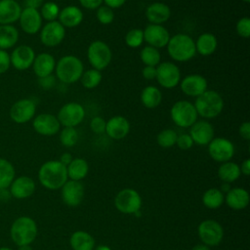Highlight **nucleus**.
Instances as JSON below:
<instances>
[{"label": "nucleus", "instance_id": "obj_15", "mask_svg": "<svg viewBox=\"0 0 250 250\" xmlns=\"http://www.w3.org/2000/svg\"><path fill=\"white\" fill-rule=\"evenodd\" d=\"M34 131L45 137H51L58 134L61 130V124L56 115L48 112L39 113L32 119Z\"/></svg>", "mask_w": 250, "mask_h": 250}, {"label": "nucleus", "instance_id": "obj_41", "mask_svg": "<svg viewBox=\"0 0 250 250\" xmlns=\"http://www.w3.org/2000/svg\"><path fill=\"white\" fill-rule=\"evenodd\" d=\"M78 132L74 127H63L60 130V142L65 147H72L78 142Z\"/></svg>", "mask_w": 250, "mask_h": 250}, {"label": "nucleus", "instance_id": "obj_17", "mask_svg": "<svg viewBox=\"0 0 250 250\" xmlns=\"http://www.w3.org/2000/svg\"><path fill=\"white\" fill-rule=\"evenodd\" d=\"M62 199L65 205L76 207L80 205L84 199L85 188L81 181L67 180L61 188Z\"/></svg>", "mask_w": 250, "mask_h": 250}, {"label": "nucleus", "instance_id": "obj_21", "mask_svg": "<svg viewBox=\"0 0 250 250\" xmlns=\"http://www.w3.org/2000/svg\"><path fill=\"white\" fill-rule=\"evenodd\" d=\"M19 23L21 30L28 34L34 35L38 33L42 27V18L39 13V10L31 8H23L21 10Z\"/></svg>", "mask_w": 250, "mask_h": 250}, {"label": "nucleus", "instance_id": "obj_58", "mask_svg": "<svg viewBox=\"0 0 250 250\" xmlns=\"http://www.w3.org/2000/svg\"><path fill=\"white\" fill-rule=\"evenodd\" d=\"M94 250H111V248L107 245H99L96 248H94Z\"/></svg>", "mask_w": 250, "mask_h": 250}, {"label": "nucleus", "instance_id": "obj_14", "mask_svg": "<svg viewBox=\"0 0 250 250\" xmlns=\"http://www.w3.org/2000/svg\"><path fill=\"white\" fill-rule=\"evenodd\" d=\"M207 146L210 157L217 162L229 161L234 155V145L224 137L214 138Z\"/></svg>", "mask_w": 250, "mask_h": 250}, {"label": "nucleus", "instance_id": "obj_55", "mask_svg": "<svg viewBox=\"0 0 250 250\" xmlns=\"http://www.w3.org/2000/svg\"><path fill=\"white\" fill-rule=\"evenodd\" d=\"M72 159H73V157H72V155H71L69 152H64V153H62V154L60 156L59 161L62 162L64 166H67V165L71 162Z\"/></svg>", "mask_w": 250, "mask_h": 250}, {"label": "nucleus", "instance_id": "obj_59", "mask_svg": "<svg viewBox=\"0 0 250 250\" xmlns=\"http://www.w3.org/2000/svg\"><path fill=\"white\" fill-rule=\"evenodd\" d=\"M18 250H33L32 247L30 245H21V246H18Z\"/></svg>", "mask_w": 250, "mask_h": 250}, {"label": "nucleus", "instance_id": "obj_20", "mask_svg": "<svg viewBox=\"0 0 250 250\" xmlns=\"http://www.w3.org/2000/svg\"><path fill=\"white\" fill-rule=\"evenodd\" d=\"M189 136L194 144L198 146H207L215 137L213 125L205 119L196 120L189 127Z\"/></svg>", "mask_w": 250, "mask_h": 250}, {"label": "nucleus", "instance_id": "obj_13", "mask_svg": "<svg viewBox=\"0 0 250 250\" xmlns=\"http://www.w3.org/2000/svg\"><path fill=\"white\" fill-rule=\"evenodd\" d=\"M65 37V28L58 21H48L42 25L39 31L41 43L49 48L57 47L62 43Z\"/></svg>", "mask_w": 250, "mask_h": 250}, {"label": "nucleus", "instance_id": "obj_33", "mask_svg": "<svg viewBox=\"0 0 250 250\" xmlns=\"http://www.w3.org/2000/svg\"><path fill=\"white\" fill-rule=\"evenodd\" d=\"M67 178L73 181L83 180L89 172L88 162L81 157H76L71 160V162L66 166Z\"/></svg>", "mask_w": 250, "mask_h": 250}, {"label": "nucleus", "instance_id": "obj_62", "mask_svg": "<svg viewBox=\"0 0 250 250\" xmlns=\"http://www.w3.org/2000/svg\"><path fill=\"white\" fill-rule=\"evenodd\" d=\"M2 199V189H0V200Z\"/></svg>", "mask_w": 250, "mask_h": 250}, {"label": "nucleus", "instance_id": "obj_29", "mask_svg": "<svg viewBox=\"0 0 250 250\" xmlns=\"http://www.w3.org/2000/svg\"><path fill=\"white\" fill-rule=\"evenodd\" d=\"M194 43L196 53L204 57L214 54L218 47L217 37L211 32H204L200 34Z\"/></svg>", "mask_w": 250, "mask_h": 250}, {"label": "nucleus", "instance_id": "obj_10", "mask_svg": "<svg viewBox=\"0 0 250 250\" xmlns=\"http://www.w3.org/2000/svg\"><path fill=\"white\" fill-rule=\"evenodd\" d=\"M197 233L203 244L212 247L217 246L222 242L224 237V229L219 222L207 219L198 225Z\"/></svg>", "mask_w": 250, "mask_h": 250}, {"label": "nucleus", "instance_id": "obj_25", "mask_svg": "<svg viewBox=\"0 0 250 250\" xmlns=\"http://www.w3.org/2000/svg\"><path fill=\"white\" fill-rule=\"evenodd\" d=\"M145 14L149 23L162 24L170 19L171 9L163 2H153L146 7Z\"/></svg>", "mask_w": 250, "mask_h": 250}, {"label": "nucleus", "instance_id": "obj_42", "mask_svg": "<svg viewBox=\"0 0 250 250\" xmlns=\"http://www.w3.org/2000/svg\"><path fill=\"white\" fill-rule=\"evenodd\" d=\"M125 44L132 49H136L142 46L144 43V31L141 28H132L130 29L125 37Z\"/></svg>", "mask_w": 250, "mask_h": 250}, {"label": "nucleus", "instance_id": "obj_18", "mask_svg": "<svg viewBox=\"0 0 250 250\" xmlns=\"http://www.w3.org/2000/svg\"><path fill=\"white\" fill-rule=\"evenodd\" d=\"M144 31V41L147 45L152 46L156 49L164 48L167 46L171 37L169 31L162 24L149 23L146 26Z\"/></svg>", "mask_w": 250, "mask_h": 250}, {"label": "nucleus", "instance_id": "obj_45", "mask_svg": "<svg viewBox=\"0 0 250 250\" xmlns=\"http://www.w3.org/2000/svg\"><path fill=\"white\" fill-rule=\"evenodd\" d=\"M106 120L101 116H95L90 121V129L95 134H104L105 132Z\"/></svg>", "mask_w": 250, "mask_h": 250}, {"label": "nucleus", "instance_id": "obj_60", "mask_svg": "<svg viewBox=\"0 0 250 250\" xmlns=\"http://www.w3.org/2000/svg\"><path fill=\"white\" fill-rule=\"evenodd\" d=\"M0 250H13V249L8 246H2V247H0Z\"/></svg>", "mask_w": 250, "mask_h": 250}, {"label": "nucleus", "instance_id": "obj_31", "mask_svg": "<svg viewBox=\"0 0 250 250\" xmlns=\"http://www.w3.org/2000/svg\"><path fill=\"white\" fill-rule=\"evenodd\" d=\"M69 244L72 250H94L95 239L85 230H76L70 235Z\"/></svg>", "mask_w": 250, "mask_h": 250}, {"label": "nucleus", "instance_id": "obj_26", "mask_svg": "<svg viewBox=\"0 0 250 250\" xmlns=\"http://www.w3.org/2000/svg\"><path fill=\"white\" fill-rule=\"evenodd\" d=\"M56 60L53 55L49 53H40L35 56V59L32 63V69L34 74L40 78L50 74H53L55 71Z\"/></svg>", "mask_w": 250, "mask_h": 250}, {"label": "nucleus", "instance_id": "obj_1", "mask_svg": "<svg viewBox=\"0 0 250 250\" xmlns=\"http://www.w3.org/2000/svg\"><path fill=\"white\" fill-rule=\"evenodd\" d=\"M38 180L41 186L47 189H60L68 180L66 166L59 160H48L40 166Z\"/></svg>", "mask_w": 250, "mask_h": 250}, {"label": "nucleus", "instance_id": "obj_34", "mask_svg": "<svg viewBox=\"0 0 250 250\" xmlns=\"http://www.w3.org/2000/svg\"><path fill=\"white\" fill-rule=\"evenodd\" d=\"M240 175L241 173H240L239 165L230 160L227 162H223L219 166L218 176L224 183L230 184L236 181L240 177Z\"/></svg>", "mask_w": 250, "mask_h": 250}, {"label": "nucleus", "instance_id": "obj_57", "mask_svg": "<svg viewBox=\"0 0 250 250\" xmlns=\"http://www.w3.org/2000/svg\"><path fill=\"white\" fill-rule=\"evenodd\" d=\"M230 189V187H229V184H228V183H224L223 185H222V188L220 189L224 194L225 193H227L229 190Z\"/></svg>", "mask_w": 250, "mask_h": 250}, {"label": "nucleus", "instance_id": "obj_53", "mask_svg": "<svg viewBox=\"0 0 250 250\" xmlns=\"http://www.w3.org/2000/svg\"><path fill=\"white\" fill-rule=\"evenodd\" d=\"M127 0H104V3L105 6L113 9H118L122 7Z\"/></svg>", "mask_w": 250, "mask_h": 250}, {"label": "nucleus", "instance_id": "obj_51", "mask_svg": "<svg viewBox=\"0 0 250 250\" xmlns=\"http://www.w3.org/2000/svg\"><path fill=\"white\" fill-rule=\"evenodd\" d=\"M142 75L146 80L155 79V77H156V66L145 65V67L142 69Z\"/></svg>", "mask_w": 250, "mask_h": 250}, {"label": "nucleus", "instance_id": "obj_47", "mask_svg": "<svg viewBox=\"0 0 250 250\" xmlns=\"http://www.w3.org/2000/svg\"><path fill=\"white\" fill-rule=\"evenodd\" d=\"M11 67L10 54L5 50H0V74H4Z\"/></svg>", "mask_w": 250, "mask_h": 250}, {"label": "nucleus", "instance_id": "obj_27", "mask_svg": "<svg viewBox=\"0 0 250 250\" xmlns=\"http://www.w3.org/2000/svg\"><path fill=\"white\" fill-rule=\"evenodd\" d=\"M84 15L80 8L74 5L66 6L60 11L58 21L64 28H73L78 26L83 21Z\"/></svg>", "mask_w": 250, "mask_h": 250}, {"label": "nucleus", "instance_id": "obj_16", "mask_svg": "<svg viewBox=\"0 0 250 250\" xmlns=\"http://www.w3.org/2000/svg\"><path fill=\"white\" fill-rule=\"evenodd\" d=\"M35 56L32 47L24 44L16 46L10 53L11 66L20 71L26 70L32 66Z\"/></svg>", "mask_w": 250, "mask_h": 250}, {"label": "nucleus", "instance_id": "obj_38", "mask_svg": "<svg viewBox=\"0 0 250 250\" xmlns=\"http://www.w3.org/2000/svg\"><path fill=\"white\" fill-rule=\"evenodd\" d=\"M140 59L145 65L157 66L160 63L161 55L158 49L146 45L140 52Z\"/></svg>", "mask_w": 250, "mask_h": 250}, {"label": "nucleus", "instance_id": "obj_7", "mask_svg": "<svg viewBox=\"0 0 250 250\" xmlns=\"http://www.w3.org/2000/svg\"><path fill=\"white\" fill-rule=\"evenodd\" d=\"M87 59L92 68L102 71L109 65L112 60V52L105 42L95 40L88 46Z\"/></svg>", "mask_w": 250, "mask_h": 250}, {"label": "nucleus", "instance_id": "obj_61", "mask_svg": "<svg viewBox=\"0 0 250 250\" xmlns=\"http://www.w3.org/2000/svg\"><path fill=\"white\" fill-rule=\"evenodd\" d=\"M242 2H244V3H249L250 2V0H241Z\"/></svg>", "mask_w": 250, "mask_h": 250}, {"label": "nucleus", "instance_id": "obj_19", "mask_svg": "<svg viewBox=\"0 0 250 250\" xmlns=\"http://www.w3.org/2000/svg\"><path fill=\"white\" fill-rule=\"evenodd\" d=\"M180 88L186 96L197 98L208 89V83L204 76L191 73L180 81Z\"/></svg>", "mask_w": 250, "mask_h": 250}, {"label": "nucleus", "instance_id": "obj_37", "mask_svg": "<svg viewBox=\"0 0 250 250\" xmlns=\"http://www.w3.org/2000/svg\"><path fill=\"white\" fill-rule=\"evenodd\" d=\"M102 79H103V75L100 70H97L95 68H90L83 71L79 80L85 89L92 90L100 85V83L102 82Z\"/></svg>", "mask_w": 250, "mask_h": 250}, {"label": "nucleus", "instance_id": "obj_28", "mask_svg": "<svg viewBox=\"0 0 250 250\" xmlns=\"http://www.w3.org/2000/svg\"><path fill=\"white\" fill-rule=\"evenodd\" d=\"M249 193L242 188H230L225 195V202L233 210H242L249 204Z\"/></svg>", "mask_w": 250, "mask_h": 250}, {"label": "nucleus", "instance_id": "obj_50", "mask_svg": "<svg viewBox=\"0 0 250 250\" xmlns=\"http://www.w3.org/2000/svg\"><path fill=\"white\" fill-rule=\"evenodd\" d=\"M238 133L239 136L245 140V141H249L250 140V123L248 121H244L239 125L238 128Z\"/></svg>", "mask_w": 250, "mask_h": 250}, {"label": "nucleus", "instance_id": "obj_5", "mask_svg": "<svg viewBox=\"0 0 250 250\" xmlns=\"http://www.w3.org/2000/svg\"><path fill=\"white\" fill-rule=\"evenodd\" d=\"M194 107L198 116L203 119H213L221 114L224 109V100L215 90H206L200 96L195 98Z\"/></svg>", "mask_w": 250, "mask_h": 250}, {"label": "nucleus", "instance_id": "obj_48", "mask_svg": "<svg viewBox=\"0 0 250 250\" xmlns=\"http://www.w3.org/2000/svg\"><path fill=\"white\" fill-rule=\"evenodd\" d=\"M38 84L39 86L44 90H50L52 89L56 84V77L53 74L40 77L38 78Z\"/></svg>", "mask_w": 250, "mask_h": 250}, {"label": "nucleus", "instance_id": "obj_30", "mask_svg": "<svg viewBox=\"0 0 250 250\" xmlns=\"http://www.w3.org/2000/svg\"><path fill=\"white\" fill-rule=\"evenodd\" d=\"M20 39V32L13 24H0V50L16 47Z\"/></svg>", "mask_w": 250, "mask_h": 250}, {"label": "nucleus", "instance_id": "obj_56", "mask_svg": "<svg viewBox=\"0 0 250 250\" xmlns=\"http://www.w3.org/2000/svg\"><path fill=\"white\" fill-rule=\"evenodd\" d=\"M191 250H210V247L205 245V244H203V243H199V244L194 245L191 248Z\"/></svg>", "mask_w": 250, "mask_h": 250}, {"label": "nucleus", "instance_id": "obj_8", "mask_svg": "<svg viewBox=\"0 0 250 250\" xmlns=\"http://www.w3.org/2000/svg\"><path fill=\"white\" fill-rule=\"evenodd\" d=\"M115 208L127 215L137 214L142 207V197L140 193L130 188L121 189L114 197Z\"/></svg>", "mask_w": 250, "mask_h": 250}, {"label": "nucleus", "instance_id": "obj_52", "mask_svg": "<svg viewBox=\"0 0 250 250\" xmlns=\"http://www.w3.org/2000/svg\"><path fill=\"white\" fill-rule=\"evenodd\" d=\"M43 3L44 0H23L24 8H31L36 10H39Z\"/></svg>", "mask_w": 250, "mask_h": 250}, {"label": "nucleus", "instance_id": "obj_23", "mask_svg": "<svg viewBox=\"0 0 250 250\" xmlns=\"http://www.w3.org/2000/svg\"><path fill=\"white\" fill-rule=\"evenodd\" d=\"M129 120L121 115H115L106 120L105 134L112 140H122L130 132Z\"/></svg>", "mask_w": 250, "mask_h": 250}, {"label": "nucleus", "instance_id": "obj_3", "mask_svg": "<svg viewBox=\"0 0 250 250\" xmlns=\"http://www.w3.org/2000/svg\"><path fill=\"white\" fill-rule=\"evenodd\" d=\"M38 233L36 222L28 216L17 218L10 228V236L17 246L31 245Z\"/></svg>", "mask_w": 250, "mask_h": 250}, {"label": "nucleus", "instance_id": "obj_12", "mask_svg": "<svg viewBox=\"0 0 250 250\" xmlns=\"http://www.w3.org/2000/svg\"><path fill=\"white\" fill-rule=\"evenodd\" d=\"M36 113V103L29 98L15 102L9 111L10 118L17 124H25L31 121Z\"/></svg>", "mask_w": 250, "mask_h": 250}, {"label": "nucleus", "instance_id": "obj_2", "mask_svg": "<svg viewBox=\"0 0 250 250\" xmlns=\"http://www.w3.org/2000/svg\"><path fill=\"white\" fill-rule=\"evenodd\" d=\"M84 71L82 61L74 55H65L56 62V78L63 84H73L77 82Z\"/></svg>", "mask_w": 250, "mask_h": 250}, {"label": "nucleus", "instance_id": "obj_46", "mask_svg": "<svg viewBox=\"0 0 250 250\" xmlns=\"http://www.w3.org/2000/svg\"><path fill=\"white\" fill-rule=\"evenodd\" d=\"M176 145H177V146L179 148H181L183 150H188V149L192 147L194 143H193L191 137L189 136V134L184 133V134L178 135V138H177V141H176Z\"/></svg>", "mask_w": 250, "mask_h": 250}, {"label": "nucleus", "instance_id": "obj_40", "mask_svg": "<svg viewBox=\"0 0 250 250\" xmlns=\"http://www.w3.org/2000/svg\"><path fill=\"white\" fill-rule=\"evenodd\" d=\"M177 138H178L177 132L171 128H167V129L161 130L158 133L156 137V142L159 146L163 148H169L176 145Z\"/></svg>", "mask_w": 250, "mask_h": 250}, {"label": "nucleus", "instance_id": "obj_43", "mask_svg": "<svg viewBox=\"0 0 250 250\" xmlns=\"http://www.w3.org/2000/svg\"><path fill=\"white\" fill-rule=\"evenodd\" d=\"M96 18L101 24L106 25L113 21L114 12L111 8L105 5H102L96 10Z\"/></svg>", "mask_w": 250, "mask_h": 250}, {"label": "nucleus", "instance_id": "obj_9", "mask_svg": "<svg viewBox=\"0 0 250 250\" xmlns=\"http://www.w3.org/2000/svg\"><path fill=\"white\" fill-rule=\"evenodd\" d=\"M61 126L62 127H76L85 118L84 106L76 102H69L64 104L56 115Z\"/></svg>", "mask_w": 250, "mask_h": 250}, {"label": "nucleus", "instance_id": "obj_4", "mask_svg": "<svg viewBox=\"0 0 250 250\" xmlns=\"http://www.w3.org/2000/svg\"><path fill=\"white\" fill-rule=\"evenodd\" d=\"M166 47L170 58L180 62L190 61L196 54L194 40L186 33H177L171 36Z\"/></svg>", "mask_w": 250, "mask_h": 250}, {"label": "nucleus", "instance_id": "obj_36", "mask_svg": "<svg viewBox=\"0 0 250 250\" xmlns=\"http://www.w3.org/2000/svg\"><path fill=\"white\" fill-rule=\"evenodd\" d=\"M225 202V194L216 188H208L202 195V203L208 209H217Z\"/></svg>", "mask_w": 250, "mask_h": 250}, {"label": "nucleus", "instance_id": "obj_35", "mask_svg": "<svg viewBox=\"0 0 250 250\" xmlns=\"http://www.w3.org/2000/svg\"><path fill=\"white\" fill-rule=\"evenodd\" d=\"M15 167L8 159L0 157V189L9 188L16 178Z\"/></svg>", "mask_w": 250, "mask_h": 250}, {"label": "nucleus", "instance_id": "obj_49", "mask_svg": "<svg viewBox=\"0 0 250 250\" xmlns=\"http://www.w3.org/2000/svg\"><path fill=\"white\" fill-rule=\"evenodd\" d=\"M80 5L87 10H97L103 5L104 0H78Z\"/></svg>", "mask_w": 250, "mask_h": 250}, {"label": "nucleus", "instance_id": "obj_54", "mask_svg": "<svg viewBox=\"0 0 250 250\" xmlns=\"http://www.w3.org/2000/svg\"><path fill=\"white\" fill-rule=\"evenodd\" d=\"M239 169L241 174H243L244 176H249L250 175V159L246 158L245 160H243L241 165L239 166Z\"/></svg>", "mask_w": 250, "mask_h": 250}, {"label": "nucleus", "instance_id": "obj_11", "mask_svg": "<svg viewBox=\"0 0 250 250\" xmlns=\"http://www.w3.org/2000/svg\"><path fill=\"white\" fill-rule=\"evenodd\" d=\"M156 81L164 89H173L180 84L181 70L172 62H160L156 66Z\"/></svg>", "mask_w": 250, "mask_h": 250}, {"label": "nucleus", "instance_id": "obj_39", "mask_svg": "<svg viewBox=\"0 0 250 250\" xmlns=\"http://www.w3.org/2000/svg\"><path fill=\"white\" fill-rule=\"evenodd\" d=\"M60 11L61 9L59 5L53 1L44 2L39 9V13L41 15L42 20H45L47 22L58 21Z\"/></svg>", "mask_w": 250, "mask_h": 250}, {"label": "nucleus", "instance_id": "obj_6", "mask_svg": "<svg viewBox=\"0 0 250 250\" xmlns=\"http://www.w3.org/2000/svg\"><path fill=\"white\" fill-rule=\"evenodd\" d=\"M170 117L180 128H189L198 118L194 104L187 100L177 101L170 109Z\"/></svg>", "mask_w": 250, "mask_h": 250}, {"label": "nucleus", "instance_id": "obj_24", "mask_svg": "<svg viewBox=\"0 0 250 250\" xmlns=\"http://www.w3.org/2000/svg\"><path fill=\"white\" fill-rule=\"evenodd\" d=\"M21 6L17 0H0V24H14L20 19Z\"/></svg>", "mask_w": 250, "mask_h": 250}, {"label": "nucleus", "instance_id": "obj_44", "mask_svg": "<svg viewBox=\"0 0 250 250\" xmlns=\"http://www.w3.org/2000/svg\"><path fill=\"white\" fill-rule=\"evenodd\" d=\"M236 33L238 36L242 38H249L250 37V18L249 17H242L236 22Z\"/></svg>", "mask_w": 250, "mask_h": 250}, {"label": "nucleus", "instance_id": "obj_32", "mask_svg": "<svg viewBox=\"0 0 250 250\" xmlns=\"http://www.w3.org/2000/svg\"><path fill=\"white\" fill-rule=\"evenodd\" d=\"M141 103L146 108L152 109L157 107L162 102V93L161 91L153 85L146 86L141 92Z\"/></svg>", "mask_w": 250, "mask_h": 250}, {"label": "nucleus", "instance_id": "obj_22", "mask_svg": "<svg viewBox=\"0 0 250 250\" xmlns=\"http://www.w3.org/2000/svg\"><path fill=\"white\" fill-rule=\"evenodd\" d=\"M36 188L35 182L28 176H20L13 180L9 187L10 194L17 199H25L30 197Z\"/></svg>", "mask_w": 250, "mask_h": 250}]
</instances>
